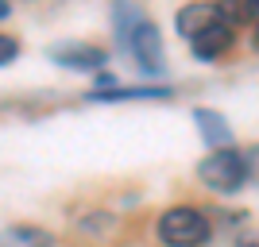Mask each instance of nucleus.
Instances as JSON below:
<instances>
[{
  "label": "nucleus",
  "instance_id": "obj_1",
  "mask_svg": "<svg viewBox=\"0 0 259 247\" xmlns=\"http://www.w3.org/2000/svg\"><path fill=\"white\" fill-rule=\"evenodd\" d=\"M112 20H116V35H120V46L124 54L136 58L140 74H162L166 70V51H162V35L155 27V20L140 4H116L112 8Z\"/></svg>",
  "mask_w": 259,
  "mask_h": 247
},
{
  "label": "nucleus",
  "instance_id": "obj_2",
  "mask_svg": "<svg viewBox=\"0 0 259 247\" xmlns=\"http://www.w3.org/2000/svg\"><path fill=\"white\" fill-rule=\"evenodd\" d=\"M159 239L166 247H201L209 243V216L194 205H170L166 213L159 216Z\"/></svg>",
  "mask_w": 259,
  "mask_h": 247
},
{
  "label": "nucleus",
  "instance_id": "obj_3",
  "mask_svg": "<svg viewBox=\"0 0 259 247\" xmlns=\"http://www.w3.org/2000/svg\"><path fill=\"white\" fill-rule=\"evenodd\" d=\"M197 178L205 189L213 193H236L240 185L248 182V159L244 151L225 147V151H209L205 159L197 162Z\"/></svg>",
  "mask_w": 259,
  "mask_h": 247
},
{
  "label": "nucleus",
  "instance_id": "obj_4",
  "mask_svg": "<svg viewBox=\"0 0 259 247\" xmlns=\"http://www.w3.org/2000/svg\"><path fill=\"white\" fill-rule=\"evenodd\" d=\"M47 54H51V62L77 70V74H105V66H108V51L97 43H58Z\"/></svg>",
  "mask_w": 259,
  "mask_h": 247
},
{
  "label": "nucleus",
  "instance_id": "obj_5",
  "mask_svg": "<svg viewBox=\"0 0 259 247\" xmlns=\"http://www.w3.org/2000/svg\"><path fill=\"white\" fill-rule=\"evenodd\" d=\"M232 43H236V27L225 20V12H221V20L209 23L205 31H197L194 39H190V51H194V58H201V62H217L221 54L232 51Z\"/></svg>",
  "mask_w": 259,
  "mask_h": 247
},
{
  "label": "nucleus",
  "instance_id": "obj_6",
  "mask_svg": "<svg viewBox=\"0 0 259 247\" xmlns=\"http://www.w3.org/2000/svg\"><path fill=\"white\" fill-rule=\"evenodd\" d=\"M194 120H197V131H201V139L209 143V151H225L232 147V128H228V120L213 108H194Z\"/></svg>",
  "mask_w": 259,
  "mask_h": 247
},
{
  "label": "nucleus",
  "instance_id": "obj_7",
  "mask_svg": "<svg viewBox=\"0 0 259 247\" xmlns=\"http://www.w3.org/2000/svg\"><path fill=\"white\" fill-rule=\"evenodd\" d=\"M174 97L170 85H140V89H128V85H112V89H93L89 93V101H97V105H105V101H166Z\"/></svg>",
  "mask_w": 259,
  "mask_h": 247
},
{
  "label": "nucleus",
  "instance_id": "obj_8",
  "mask_svg": "<svg viewBox=\"0 0 259 247\" xmlns=\"http://www.w3.org/2000/svg\"><path fill=\"white\" fill-rule=\"evenodd\" d=\"M217 20H221V4H186V8L174 16L178 31L186 35V43H190L197 31H205L209 23H217Z\"/></svg>",
  "mask_w": 259,
  "mask_h": 247
},
{
  "label": "nucleus",
  "instance_id": "obj_9",
  "mask_svg": "<svg viewBox=\"0 0 259 247\" xmlns=\"http://www.w3.org/2000/svg\"><path fill=\"white\" fill-rule=\"evenodd\" d=\"M0 247H54V236L35 224H8L0 228Z\"/></svg>",
  "mask_w": 259,
  "mask_h": 247
},
{
  "label": "nucleus",
  "instance_id": "obj_10",
  "mask_svg": "<svg viewBox=\"0 0 259 247\" xmlns=\"http://www.w3.org/2000/svg\"><path fill=\"white\" fill-rule=\"evenodd\" d=\"M20 58V43L12 39V35H0V66H8Z\"/></svg>",
  "mask_w": 259,
  "mask_h": 247
},
{
  "label": "nucleus",
  "instance_id": "obj_11",
  "mask_svg": "<svg viewBox=\"0 0 259 247\" xmlns=\"http://www.w3.org/2000/svg\"><path fill=\"white\" fill-rule=\"evenodd\" d=\"M244 159H248V178H255V182H259V147H251Z\"/></svg>",
  "mask_w": 259,
  "mask_h": 247
},
{
  "label": "nucleus",
  "instance_id": "obj_12",
  "mask_svg": "<svg viewBox=\"0 0 259 247\" xmlns=\"http://www.w3.org/2000/svg\"><path fill=\"white\" fill-rule=\"evenodd\" d=\"M236 247H259V232H248V236H240Z\"/></svg>",
  "mask_w": 259,
  "mask_h": 247
},
{
  "label": "nucleus",
  "instance_id": "obj_13",
  "mask_svg": "<svg viewBox=\"0 0 259 247\" xmlns=\"http://www.w3.org/2000/svg\"><path fill=\"white\" fill-rule=\"evenodd\" d=\"M251 23H255V31H259V0L251 4Z\"/></svg>",
  "mask_w": 259,
  "mask_h": 247
},
{
  "label": "nucleus",
  "instance_id": "obj_14",
  "mask_svg": "<svg viewBox=\"0 0 259 247\" xmlns=\"http://www.w3.org/2000/svg\"><path fill=\"white\" fill-rule=\"evenodd\" d=\"M8 16H12V8L4 4V0H0V20H8Z\"/></svg>",
  "mask_w": 259,
  "mask_h": 247
}]
</instances>
